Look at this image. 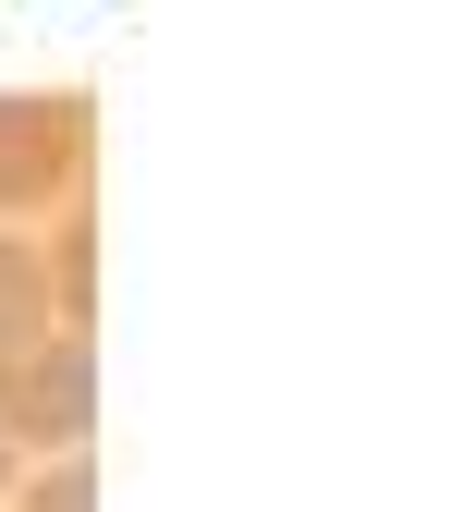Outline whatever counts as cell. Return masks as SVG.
Here are the masks:
<instances>
[{
	"mask_svg": "<svg viewBox=\"0 0 475 512\" xmlns=\"http://www.w3.org/2000/svg\"><path fill=\"white\" fill-rule=\"evenodd\" d=\"M49 305H61V330H86V305H98V220H61V244H49Z\"/></svg>",
	"mask_w": 475,
	"mask_h": 512,
	"instance_id": "277c9868",
	"label": "cell"
},
{
	"mask_svg": "<svg viewBox=\"0 0 475 512\" xmlns=\"http://www.w3.org/2000/svg\"><path fill=\"white\" fill-rule=\"evenodd\" d=\"M61 330V305H49V256L25 244V232H0V354H25V342H49Z\"/></svg>",
	"mask_w": 475,
	"mask_h": 512,
	"instance_id": "3957f363",
	"label": "cell"
},
{
	"mask_svg": "<svg viewBox=\"0 0 475 512\" xmlns=\"http://www.w3.org/2000/svg\"><path fill=\"white\" fill-rule=\"evenodd\" d=\"M86 159V98H0V208L61 196Z\"/></svg>",
	"mask_w": 475,
	"mask_h": 512,
	"instance_id": "7a4b0ae2",
	"label": "cell"
},
{
	"mask_svg": "<svg viewBox=\"0 0 475 512\" xmlns=\"http://www.w3.org/2000/svg\"><path fill=\"white\" fill-rule=\"evenodd\" d=\"M98 427V354H86V330H49V342H25V354H0V439H74Z\"/></svg>",
	"mask_w": 475,
	"mask_h": 512,
	"instance_id": "6da1fadb",
	"label": "cell"
},
{
	"mask_svg": "<svg viewBox=\"0 0 475 512\" xmlns=\"http://www.w3.org/2000/svg\"><path fill=\"white\" fill-rule=\"evenodd\" d=\"M0 476H13V439H0Z\"/></svg>",
	"mask_w": 475,
	"mask_h": 512,
	"instance_id": "8992f818",
	"label": "cell"
},
{
	"mask_svg": "<svg viewBox=\"0 0 475 512\" xmlns=\"http://www.w3.org/2000/svg\"><path fill=\"white\" fill-rule=\"evenodd\" d=\"M25 512H98V476H86V452H61V464L25 488Z\"/></svg>",
	"mask_w": 475,
	"mask_h": 512,
	"instance_id": "5b68a950",
	"label": "cell"
}]
</instances>
